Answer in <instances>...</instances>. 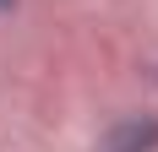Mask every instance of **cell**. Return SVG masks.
I'll return each instance as SVG.
<instances>
[{"mask_svg": "<svg viewBox=\"0 0 158 152\" xmlns=\"http://www.w3.org/2000/svg\"><path fill=\"white\" fill-rule=\"evenodd\" d=\"M93 152H158V114H120Z\"/></svg>", "mask_w": 158, "mask_h": 152, "instance_id": "6da1fadb", "label": "cell"}, {"mask_svg": "<svg viewBox=\"0 0 158 152\" xmlns=\"http://www.w3.org/2000/svg\"><path fill=\"white\" fill-rule=\"evenodd\" d=\"M6 11H16V0H0V16H6Z\"/></svg>", "mask_w": 158, "mask_h": 152, "instance_id": "7a4b0ae2", "label": "cell"}]
</instances>
